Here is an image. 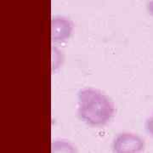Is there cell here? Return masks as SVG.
<instances>
[{"mask_svg":"<svg viewBox=\"0 0 153 153\" xmlns=\"http://www.w3.org/2000/svg\"><path fill=\"white\" fill-rule=\"evenodd\" d=\"M145 127H146V132H147L151 136L153 137V115L151 116L147 120H146Z\"/></svg>","mask_w":153,"mask_h":153,"instance_id":"277c9868","label":"cell"},{"mask_svg":"<svg viewBox=\"0 0 153 153\" xmlns=\"http://www.w3.org/2000/svg\"><path fill=\"white\" fill-rule=\"evenodd\" d=\"M73 30L72 22L65 17L55 16L51 20V39L55 43H64L67 41Z\"/></svg>","mask_w":153,"mask_h":153,"instance_id":"3957f363","label":"cell"},{"mask_svg":"<svg viewBox=\"0 0 153 153\" xmlns=\"http://www.w3.org/2000/svg\"><path fill=\"white\" fill-rule=\"evenodd\" d=\"M77 113L88 125L103 126L112 118L114 105L100 90L87 88L81 89L77 94Z\"/></svg>","mask_w":153,"mask_h":153,"instance_id":"6da1fadb","label":"cell"},{"mask_svg":"<svg viewBox=\"0 0 153 153\" xmlns=\"http://www.w3.org/2000/svg\"><path fill=\"white\" fill-rule=\"evenodd\" d=\"M145 142L140 137L134 134L123 133L116 137L112 143V149L117 153H136L142 152Z\"/></svg>","mask_w":153,"mask_h":153,"instance_id":"7a4b0ae2","label":"cell"},{"mask_svg":"<svg viewBox=\"0 0 153 153\" xmlns=\"http://www.w3.org/2000/svg\"><path fill=\"white\" fill-rule=\"evenodd\" d=\"M146 9H147L148 13L153 16V0H150L147 3L146 5Z\"/></svg>","mask_w":153,"mask_h":153,"instance_id":"5b68a950","label":"cell"}]
</instances>
